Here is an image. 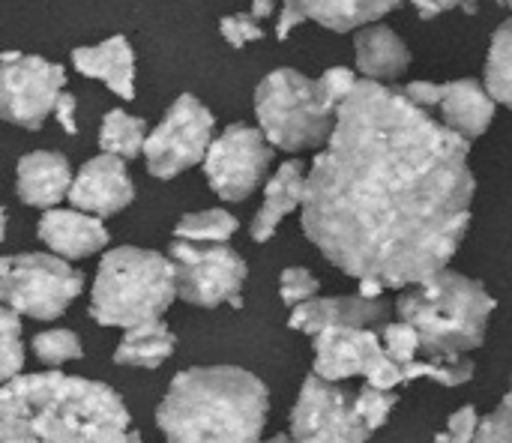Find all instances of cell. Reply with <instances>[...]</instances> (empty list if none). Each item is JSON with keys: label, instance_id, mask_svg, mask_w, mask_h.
I'll return each mask as SVG.
<instances>
[{"label": "cell", "instance_id": "cell-23", "mask_svg": "<svg viewBox=\"0 0 512 443\" xmlns=\"http://www.w3.org/2000/svg\"><path fill=\"white\" fill-rule=\"evenodd\" d=\"M174 348H177V336L168 330L162 318H156L126 330V336L114 348V363L132 369H159L174 354Z\"/></svg>", "mask_w": 512, "mask_h": 443}, {"label": "cell", "instance_id": "cell-15", "mask_svg": "<svg viewBox=\"0 0 512 443\" xmlns=\"http://www.w3.org/2000/svg\"><path fill=\"white\" fill-rule=\"evenodd\" d=\"M39 240L66 261H81L108 246V228L84 210H45L36 225Z\"/></svg>", "mask_w": 512, "mask_h": 443}, {"label": "cell", "instance_id": "cell-35", "mask_svg": "<svg viewBox=\"0 0 512 443\" xmlns=\"http://www.w3.org/2000/svg\"><path fill=\"white\" fill-rule=\"evenodd\" d=\"M357 84H360L357 72H354V69H345V66H330V69L318 78L321 96H324L327 105H333V108H342L345 99L354 93Z\"/></svg>", "mask_w": 512, "mask_h": 443}, {"label": "cell", "instance_id": "cell-11", "mask_svg": "<svg viewBox=\"0 0 512 443\" xmlns=\"http://www.w3.org/2000/svg\"><path fill=\"white\" fill-rule=\"evenodd\" d=\"M288 435L294 441L312 438L321 443H366L375 432L357 414L354 393L312 372L300 387L297 405L291 411Z\"/></svg>", "mask_w": 512, "mask_h": 443}, {"label": "cell", "instance_id": "cell-24", "mask_svg": "<svg viewBox=\"0 0 512 443\" xmlns=\"http://www.w3.org/2000/svg\"><path fill=\"white\" fill-rule=\"evenodd\" d=\"M144 144H147V129H144L141 117L126 114L120 108H111L105 114L102 129H99L102 153H111V156H120V159H135V156L144 153Z\"/></svg>", "mask_w": 512, "mask_h": 443}, {"label": "cell", "instance_id": "cell-22", "mask_svg": "<svg viewBox=\"0 0 512 443\" xmlns=\"http://www.w3.org/2000/svg\"><path fill=\"white\" fill-rule=\"evenodd\" d=\"M354 57L366 81H390L399 78L411 66V51L408 45L390 30L387 24H369L354 36Z\"/></svg>", "mask_w": 512, "mask_h": 443}, {"label": "cell", "instance_id": "cell-20", "mask_svg": "<svg viewBox=\"0 0 512 443\" xmlns=\"http://www.w3.org/2000/svg\"><path fill=\"white\" fill-rule=\"evenodd\" d=\"M306 165L300 159H291V162H282L279 171L267 180L264 186V201L252 219V240L255 243H267L273 240L276 228L282 225V219L294 210H303V201H306Z\"/></svg>", "mask_w": 512, "mask_h": 443}, {"label": "cell", "instance_id": "cell-38", "mask_svg": "<svg viewBox=\"0 0 512 443\" xmlns=\"http://www.w3.org/2000/svg\"><path fill=\"white\" fill-rule=\"evenodd\" d=\"M444 90H447V84H432V81H411L408 87H402V93L414 102V105H420V108H441V102H444Z\"/></svg>", "mask_w": 512, "mask_h": 443}, {"label": "cell", "instance_id": "cell-2", "mask_svg": "<svg viewBox=\"0 0 512 443\" xmlns=\"http://www.w3.org/2000/svg\"><path fill=\"white\" fill-rule=\"evenodd\" d=\"M0 443H144L126 402L99 381L39 372L0 393Z\"/></svg>", "mask_w": 512, "mask_h": 443}, {"label": "cell", "instance_id": "cell-32", "mask_svg": "<svg viewBox=\"0 0 512 443\" xmlns=\"http://www.w3.org/2000/svg\"><path fill=\"white\" fill-rule=\"evenodd\" d=\"M318 288H321L318 279L306 267H288L279 276V297H282L285 306H294V309L309 303V300H315Z\"/></svg>", "mask_w": 512, "mask_h": 443}, {"label": "cell", "instance_id": "cell-33", "mask_svg": "<svg viewBox=\"0 0 512 443\" xmlns=\"http://www.w3.org/2000/svg\"><path fill=\"white\" fill-rule=\"evenodd\" d=\"M384 348H387V354L399 363V366H408V363H414L417 360V354H420V336H417V330L411 327V324H405V321H393V324H387L384 327Z\"/></svg>", "mask_w": 512, "mask_h": 443}, {"label": "cell", "instance_id": "cell-37", "mask_svg": "<svg viewBox=\"0 0 512 443\" xmlns=\"http://www.w3.org/2000/svg\"><path fill=\"white\" fill-rule=\"evenodd\" d=\"M219 30L225 36V42L231 48H243L255 39H264V27L258 18H252V12H237V15H225L219 21Z\"/></svg>", "mask_w": 512, "mask_h": 443}, {"label": "cell", "instance_id": "cell-41", "mask_svg": "<svg viewBox=\"0 0 512 443\" xmlns=\"http://www.w3.org/2000/svg\"><path fill=\"white\" fill-rule=\"evenodd\" d=\"M384 285L381 282H375V279H366V282H360V297H366V300H381L384 297Z\"/></svg>", "mask_w": 512, "mask_h": 443}, {"label": "cell", "instance_id": "cell-34", "mask_svg": "<svg viewBox=\"0 0 512 443\" xmlns=\"http://www.w3.org/2000/svg\"><path fill=\"white\" fill-rule=\"evenodd\" d=\"M480 426H483L480 411H477L474 405H465V408H459V411L447 420L444 432L435 435V443H474L477 441Z\"/></svg>", "mask_w": 512, "mask_h": 443}, {"label": "cell", "instance_id": "cell-21", "mask_svg": "<svg viewBox=\"0 0 512 443\" xmlns=\"http://www.w3.org/2000/svg\"><path fill=\"white\" fill-rule=\"evenodd\" d=\"M495 99L486 90V84H480L477 78H459L450 81L444 90V102H441V123L450 126L453 132H459L462 138L474 141L480 135H486V129L495 120Z\"/></svg>", "mask_w": 512, "mask_h": 443}, {"label": "cell", "instance_id": "cell-12", "mask_svg": "<svg viewBox=\"0 0 512 443\" xmlns=\"http://www.w3.org/2000/svg\"><path fill=\"white\" fill-rule=\"evenodd\" d=\"M270 162L273 144L264 138V132L234 123L213 141L204 159V174L222 201H246L261 186Z\"/></svg>", "mask_w": 512, "mask_h": 443}, {"label": "cell", "instance_id": "cell-13", "mask_svg": "<svg viewBox=\"0 0 512 443\" xmlns=\"http://www.w3.org/2000/svg\"><path fill=\"white\" fill-rule=\"evenodd\" d=\"M132 198H135V186L126 171V162L111 153H99L87 159L81 171L75 174V183L69 192V201L75 210H84L99 219L126 210Z\"/></svg>", "mask_w": 512, "mask_h": 443}, {"label": "cell", "instance_id": "cell-43", "mask_svg": "<svg viewBox=\"0 0 512 443\" xmlns=\"http://www.w3.org/2000/svg\"><path fill=\"white\" fill-rule=\"evenodd\" d=\"M264 443H294V438L291 435H276V438H270V441Z\"/></svg>", "mask_w": 512, "mask_h": 443}, {"label": "cell", "instance_id": "cell-9", "mask_svg": "<svg viewBox=\"0 0 512 443\" xmlns=\"http://www.w3.org/2000/svg\"><path fill=\"white\" fill-rule=\"evenodd\" d=\"M213 114L201 99L192 93H183L174 99V105L165 111L159 126L147 135L144 159L147 171L159 180H174L192 165H204L210 147H213Z\"/></svg>", "mask_w": 512, "mask_h": 443}, {"label": "cell", "instance_id": "cell-14", "mask_svg": "<svg viewBox=\"0 0 512 443\" xmlns=\"http://www.w3.org/2000/svg\"><path fill=\"white\" fill-rule=\"evenodd\" d=\"M402 3L405 0H285L282 15L276 21V39L285 42L288 33L303 21H315L336 33L360 30L399 9Z\"/></svg>", "mask_w": 512, "mask_h": 443}, {"label": "cell", "instance_id": "cell-5", "mask_svg": "<svg viewBox=\"0 0 512 443\" xmlns=\"http://www.w3.org/2000/svg\"><path fill=\"white\" fill-rule=\"evenodd\" d=\"M177 297L174 261L153 249L117 246L102 255L93 291L90 318L99 327H141L162 318Z\"/></svg>", "mask_w": 512, "mask_h": 443}, {"label": "cell", "instance_id": "cell-16", "mask_svg": "<svg viewBox=\"0 0 512 443\" xmlns=\"http://www.w3.org/2000/svg\"><path fill=\"white\" fill-rule=\"evenodd\" d=\"M384 315H387L384 300H366L360 294H354V297H315V300H309L291 312L288 327L297 333H309V336H318V333L333 330V327L369 330V327L381 324Z\"/></svg>", "mask_w": 512, "mask_h": 443}, {"label": "cell", "instance_id": "cell-17", "mask_svg": "<svg viewBox=\"0 0 512 443\" xmlns=\"http://www.w3.org/2000/svg\"><path fill=\"white\" fill-rule=\"evenodd\" d=\"M72 168L63 153L54 150H33L18 159L15 168V192L21 204L39 207V210H54L63 198L72 192Z\"/></svg>", "mask_w": 512, "mask_h": 443}, {"label": "cell", "instance_id": "cell-19", "mask_svg": "<svg viewBox=\"0 0 512 443\" xmlns=\"http://www.w3.org/2000/svg\"><path fill=\"white\" fill-rule=\"evenodd\" d=\"M72 66L84 78H99L114 96L135 99V51L126 36H108L99 45L72 51Z\"/></svg>", "mask_w": 512, "mask_h": 443}, {"label": "cell", "instance_id": "cell-29", "mask_svg": "<svg viewBox=\"0 0 512 443\" xmlns=\"http://www.w3.org/2000/svg\"><path fill=\"white\" fill-rule=\"evenodd\" d=\"M33 354L45 366H63L84 357L81 339L72 330H45L33 336Z\"/></svg>", "mask_w": 512, "mask_h": 443}, {"label": "cell", "instance_id": "cell-26", "mask_svg": "<svg viewBox=\"0 0 512 443\" xmlns=\"http://www.w3.org/2000/svg\"><path fill=\"white\" fill-rule=\"evenodd\" d=\"M234 234H237V219L219 207L186 213L174 225V240H186V243H228Z\"/></svg>", "mask_w": 512, "mask_h": 443}, {"label": "cell", "instance_id": "cell-4", "mask_svg": "<svg viewBox=\"0 0 512 443\" xmlns=\"http://www.w3.org/2000/svg\"><path fill=\"white\" fill-rule=\"evenodd\" d=\"M495 306L498 303L483 282L441 270L438 276L402 291L396 315L417 330L420 354L426 360H459L483 345Z\"/></svg>", "mask_w": 512, "mask_h": 443}, {"label": "cell", "instance_id": "cell-28", "mask_svg": "<svg viewBox=\"0 0 512 443\" xmlns=\"http://www.w3.org/2000/svg\"><path fill=\"white\" fill-rule=\"evenodd\" d=\"M24 369V339H21V321L18 312L3 309L0 315V381L9 384Z\"/></svg>", "mask_w": 512, "mask_h": 443}, {"label": "cell", "instance_id": "cell-1", "mask_svg": "<svg viewBox=\"0 0 512 443\" xmlns=\"http://www.w3.org/2000/svg\"><path fill=\"white\" fill-rule=\"evenodd\" d=\"M468 156L471 141L402 90L360 78L312 162L303 231L345 276L414 288L447 270L468 234Z\"/></svg>", "mask_w": 512, "mask_h": 443}, {"label": "cell", "instance_id": "cell-31", "mask_svg": "<svg viewBox=\"0 0 512 443\" xmlns=\"http://www.w3.org/2000/svg\"><path fill=\"white\" fill-rule=\"evenodd\" d=\"M396 405H399V396L396 393H384V390H375V387H363L357 393V414L363 417V423L372 432H378L390 420V414H393Z\"/></svg>", "mask_w": 512, "mask_h": 443}, {"label": "cell", "instance_id": "cell-7", "mask_svg": "<svg viewBox=\"0 0 512 443\" xmlns=\"http://www.w3.org/2000/svg\"><path fill=\"white\" fill-rule=\"evenodd\" d=\"M84 276L66 258L45 255V252H21L6 255L0 261V297L3 306L33 318V321H54L60 318L69 303L81 294Z\"/></svg>", "mask_w": 512, "mask_h": 443}, {"label": "cell", "instance_id": "cell-10", "mask_svg": "<svg viewBox=\"0 0 512 443\" xmlns=\"http://www.w3.org/2000/svg\"><path fill=\"white\" fill-rule=\"evenodd\" d=\"M0 111L3 120L36 132L48 114H54L57 99L66 93V69L36 54L3 51L0 57Z\"/></svg>", "mask_w": 512, "mask_h": 443}, {"label": "cell", "instance_id": "cell-30", "mask_svg": "<svg viewBox=\"0 0 512 443\" xmlns=\"http://www.w3.org/2000/svg\"><path fill=\"white\" fill-rule=\"evenodd\" d=\"M363 378H366V387H375V390H384V393H396V387L405 384L402 366L387 354L384 339L372 348V354L366 360V369H363Z\"/></svg>", "mask_w": 512, "mask_h": 443}, {"label": "cell", "instance_id": "cell-27", "mask_svg": "<svg viewBox=\"0 0 512 443\" xmlns=\"http://www.w3.org/2000/svg\"><path fill=\"white\" fill-rule=\"evenodd\" d=\"M405 384L414 381H435L441 387H462L474 378V363L459 357V360H414L408 366H402Z\"/></svg>", "mask_w": 512, "mask_h": 443}, {"label": "cell", "instance_id": "cell-42", "mask_svg": "<svg viewBox=\"0 0 512 443\" xmlns=\"http://www.w3.org/2000/svg\"><path fill=\"white\" fill-rule=\"evenodd\" d=\"M249 12H252V18H258V21H261V18H270V15H273V0H252V9H249Z\"/></svg>", "mask_w": 512, "mask_h": 443}, {"label": "cell", "instance_id": "cell-44", "mask_svg": "<svg viewBox=\"0 0 512 443\" xmlns=\"http://www.w3.org/2000/svg\"><path fill=\"white\" fill-rule=\"evenodd\" d=\"M495 3H501V6H507V9H510V12H512V0H495Z\"/></svg>", "mask_w": 512, "mask_h": 443}, {"label": "cell", "instance_id": "cell-3", "mask_svg": "<svg viewBox=\"0 0 512 443\" xmlns=\"http://www.w3.org/2000/svg\"><path fill=\"white\" fill-rule=\"evenodd\" d=\"M270 393L240 366H195L174 375L156 408L168 443H261Z\"/></svg>", "mask_w": 512, "mask_h": 443}, {"label": "cell", "instance_id": "cell-39", "mask_svg": "<svg viewBox=\"0 0 512 443\" xmlns=\"http://www.w3.org/2000/svg\"><path fill=\"white\" fill-rule=\"evenodd\" d=\"M420 12V18L432 21L438 18L441 12H450V9H462V12H477V0H411Z\"/></svg>", "mask_w": 512, "mask_h": 443}, {"label": "cell", "instance_id": "cell-8", "mask_svg": "<svg viewBox=\"0 0 512 443\" xmlns=\"http://www.w3.org/2000/svg\"><path fill=\"white\" fill-rule=\"evenodd\" d=\"M168 258L177 270V297L189 306H243V285L249 267L228 243H186L174 240Z\"/></svg>", "mask_w": 512, "mask_h": 443}, {"label": "cell", "instance_id": "cell-18", "mask_svg": "<svg viewBox=\"0 0 512 443\" xmlns=\"http://www.w3.org/2000/svg\"><path fill=\"white\" fill-rule=\"evenodd\" d=\"M378 342H381L378 333L357 330V327H333V330L318 333L315 336V375L330 384L363 375L366 360Z\"/></svg>", "mask_w": 512, "mask_h": 443}, {"label": "cell", "instance_id": "cell-25", "mask_svg": "<svg viewBox=\"0 0 512 443\" xmlns=\"http://www.w3.org/2000/svg\"><path fill=\"white\" fill-rule=\"evenodd\" d=\"M483 84L495 102L512 108V18H507L492 36Z\"/></svg>", "mask_w": 512, "mask_h": 443}, {"label": "cell", "instance_id": "cell-6", "mask_svg": "<svg viewBox=\"0 0 512 443\" xmlns=\"http://www.w3.org/2000/svg\"><path fill=\"white\" fill-rule=\"evenodd\" d=\"M255 117L276 150L300 153L330 141L339 108L327 105L318 78H306L297 69H276L255 90Z\"/></svg>", "mask_w": 512, "mask_h": 443}, {"label": "cell", "instance_id": "cell-36", "mask_svg": "<svg viewBox=\"0 0 512 443\" xmlns=\"http://www.w3.org/2000/svg\"><path fill=\"white\" fill-rule=\"evenodd\" d=\"M474 443H512V384L501 405L489 417H483V426Z\"/></svg>", "mask_w": 512, "mask_h": 443}, {"label": "cell", "instance_id": "cell-40", "mask_svg": "<svg viewBox=\"0 0 512 443\" xmlns=\"http://www.w3.org/2000/svg\"><path fill=\"white\" fill-rule=\"evenodd\" d=\"M75 108H78V102H75V96H72V93H63V96L57 99L54 117H57V123H60V129H63L66 135H78V123H75Z\"/></svg>", "mask_w": 512, "mask_h": 443}]
</instances>
